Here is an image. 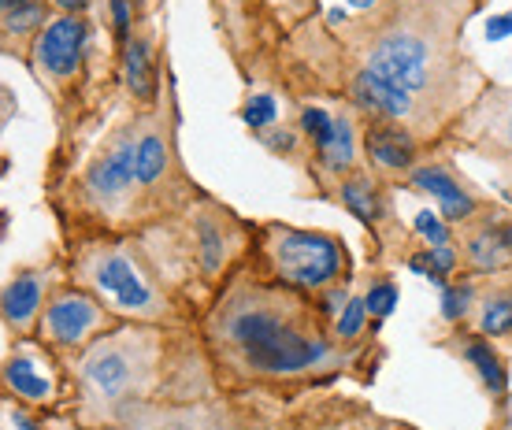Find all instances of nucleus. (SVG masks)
<instances>
[{"label":"nucleus","instance_id":"24","mask_svg":"<svg viewBox=\"0 0 512 430\" xmlns=\"http://www.w3.org/2000/svg\"><path fill=\"white\" fill-rule=\"evenodd\" d=\"M331 330L342 345L364 342V330H368V308H364V297H349V301L342 304V312L334 316Z\"/></svg>","mask_w":512,"mask_h":430},{"label":"nucleus","instance_id":"20","mask_svg":"<svg viewBox=\"0 0 512 430\" xmlns=\"http://www.w3.org/2000/svg\"><path fill=\"white\" fill-rule=\"evenodd\" d=\"M357 145H360L357 123H353L346 112H338L331 119L327 134L316 141V160H320V167L327 171V175L342 178L357 167Z\"/></svg>","mask_w":512,"mask_h":430},{"label":"nucleus","instance_id":"29","mask_svg":"<svg viewBox=\"0 0 512 430\" xmlns=\"http://www.w3.org/2000/svg\"><path fill=\"white\" fill-rule=\"evenodd\" d=\"M331 119H334V115L327 112V108L305 104V108H301V119H297V130H301V134H305V138L312 141V145H316V141H320L323 134H327V127H331Z\"/></svg>","mask_w":512,"mask_h":430},{"label":"nucleus","instance_id":"28","mask_svg":"<svg viewBox=\"0 0 512 430\" xmlns=\"http://www.w3.org/2000/svg\"><path fill=\"white\" fill-rule=\"evenodd\" d=\"M412 230H416L427 245H449V241H453V227H449L438 212H431V208L416 212V219H412Z\"/></svg>","mask_w":512,"mask_h":430},{"label":"nucleus","instance_id":"36","mask_svg":"<svg viewBox=\"0 0 512 430\" xmlns=\"http://www.w3.org/2000/svg\"><path fill=\"white\" fill-rule=\"evenodd\" d=\"M353 8H368V4H375V0H349Z\"/></svg>","mask_w":512,"mask_h":430},{"label":"nucleus","instance_id":"33","mask_svg":"<svg viewBox=\"0 0 512 430\" xmlns=\"http://www.w3.org/2000/svg\"><path fill=\"white\" fill-rule=\"evenodd\" d=\"M12 115V101H8V93H0V123Z\"/></svg>","mask_w":512,"mask_h":430},{"label":"nucleus","instance_id":"7","mask_svg":"<svg viewBox=\"0 0 512 430\" xmlns=\"http://www.w3.org/2000/svg\"><path fill=\"white\" fill-rule=\"evenodd\" d=\"M82 201L93 204L97 212H116L119 204H127L138 186V123H123V127L104 141L97 156H93L82 182H78Z\"/></svg>","mask_w":512,"mask_h":430},{"label":"nucleus","instance_id":"27","mask_svg":"<svg viewBox=\"0 0 512 430\" xmlns=\"http://www.w3.org/2000/svg\"><path fill=\"white\" fill-rule=\"evenodd\" d=\"M275 119H279V104H275V97H271V93H256V97H249V101L242 104V123H245V127L268 130Z\"/></svg>","mask_w":512,"mask_h":430},{"label":"nucleus","instance_id":"23","mask_svg":"<svg viewBox=\"0 0 512 430\" xmlns=\"http://www.w3.org/2000/svg\"><path fill=\"white\" fill-rule=\"evenodd\" d=\"M49 23V15H45V4L41 0H26L19 8L0 19V30L8 34V38H38V30Z\"/></svg>","mask_w":512,"mask_h":430},{"label":"nucleus","instance_id":"6","mask_svg":"<svg viewBox=\"0 0 512 430\" xmlns=\"http://www.w3.org/2000/svg\"><path fill=\"white\" fill-rule=\"evenodd\" d=\"M127 430H268L264 419L242 412L231 401L197 397V401H130L119 408Z\"/></svg>","mask_w":512,"mask_h":430},{"label":"nucleus","instance_id":"19","mask_svg":"<svg viewBox=\"0 0 512 430\" xmlns=\"http://www.w3.org/2000/svg\"><path fill=\"white\" fill-rule=\"evenodd\" d=\"M338 201L346 204L349 215H357L368 230H379L390 215V204H386L383 182L372 175V171H349V175L338 178Z\"/></svg>","mask_w":512,"mask_h":430},{"label":"nucleus","instance_id":"38","mask_svg":"<svg viewBox=\"0 0 512 430\" xmlns=\"http://www.w3.org/2000/svg\"><path fill=\"white\" fill-rule=\"evenodd\" d=\"M64 430H78V427H64Z\"/></svg>","mask_w":512,"mask_h":430},{"label":"nucleus","instance_id":"32","mask_svg":"<svg viewBox=\"0 0 512 430\" xmlns=\"http://www.w3.org/2000/svg\"><path fill=\"white\" fill-rule=\"evenodd\" d=\"M60 12H71V15H82V8H90V0H52Z\"/></svg>","mask_w":512,"mask_h":430},{"label":"nucleus","instance_id":"12","mask_svg":"<svg viewBox=\"0 0 512 430\" xmlns=\"http://www.w3.org/2000/svg\"><path fill=\"white\" fill-rule=\"evenodd\" d=\"M52 290H56L52 286V267L45 264L19 267V271H12V279L0 286V323L15 342L34 338L41 308H45Z\"/></svg>","mask_w":512,"mask_h":430},{"label":"nucleus","instance_id":"30","mask_svg":"<svg viewBox=\"0 0 512 430\" xmlns=\"http://www.w3.org/2000/svg\"><path fill=\"white\" fill-rule=\"evenodd\" d=\"M108 12H112V34H116V45L123 49V45L134 38V26L130 23H134V12H138V8H134V0H112Z\"/></svg>","mask_w":512,"mask_h":430},{"label":"nucleus","instance_id":"39","mask_svg":"<svg viewBox=\"0 0 512 430\" xmlns=\"http://www.w3.org/2000/svg\"><path fill=\"white\" fill-rule=\"evenodd\" d=\"M134 4H138V0H134Z\"/></svg>","mask_w":512,"mask_h":430},{"label":"nucleus","instance_id":"15","mask_svg":"<svg viewBox=\"0 0 512 430\" xmlns=\"http://www.w3.org/2000/svg\"><path fill=\"white\" fill-rule=\"evenodd\" d=\"M360 156L375 178H405L420 164V134L405 123L372 119L360 134Z\"/></svg>","mask_w":512,"mask_h":430},{"label":"nucleus","instance_id":"3","mask_svg":"<svg viewBox=\"0 0 512 430\" xmlns=\"http://www.w3.org/2000/svg\"><path fill=\"white\" fill-rule=\"evenodd\" d=\"M256 264L264 279L305 297H320L353 282V256L331 230H301L286 223H264L256 230Z\"/></svg>","mask_w":512,"mask_h":430},{"label":"nucleus","instance_id":"25","mask_svg":"<svg viewBox=\"0 0 512 430\" xmlns=\"http://www.w3.org/2000/svg\"><path fill=\"white\" fill-rule=\"evenodd\" d=\"M475 304V275L472 279H453L449 286H442V319L446 323H464L472 316Z\"/></svg>","mask_w":512,"mask_h":430},{"label":"nucleus","instance_id":"4","mask_svg":"<svg viewBox=\"0 0 512 430\" xmlns=\"http://www.w3.org/2000/svg\"><path fill=\"white\" fill-rule=\"evenodd\" d=\"M364 71L379 75L390 86L412 93L423 104V97L438 86V75L446 71L442 67V52L431 41L427 30L416 26H390L379 38L368 45L364 52Z\"/></svg>","mask_w":512,"mask_h":430},{"label":"nucleus","instance_id":"8","mask_svg":"<svg viewBox=\"0 0 512 430\" xmlns=\"http://www.w3.org/2000/svg\"><path fill=\"white\" fill-rule=\"evenodd\" d=\"M86 52H90V23L82 15L60 12L38 30L30 45V67L45 86L60 89L78 78Z\"/></svg>","mask_w":512,"mask_h":430},{"label":"nucleus","instance_id":"13","mask_svg":"<svg viewBox=\"0 0 512 430\" xmlns=\"http://www.w3.org/2000/svg\"><path fill=\"white\" fill-rule=\"evenodd\" d=\"M405 186L416 193H431L438 204V215L446 219L449 227H461V223L475 219V215L487 208V201L475 190H468V182L446 160H420L405 175Z\"/></svg>","mask_w":512,"mask_h":430},{"label":"nucleus","instance_id":"11","mask_svg":"<svg viewBox=\"0 0 512 430\" xmlns=\"http://www.w3.org/2000/svg\"><path fill=\"white\" fill-rule=\"evenodd\" d=\"M457 356L461 364H468V371L475 375V382L483 386L490 408H494V423L490 430H512V393H509V364L498 353V345L475 334V330H461L457 334Z\"/></svg>","mask_w":512,"mask_h":430},{"label":"nucleus","instance_id":"31","mask_svg":"<svg viewBox=\"0 0 512 430\" xmlns=\"http://www.w3.org/2000/svg\"><path fill=\"white\" fill-rule=\"evenodd\" d=\"M487 38L490 41L512 38V19H509V15H494V19H487Z\"/></svg>","mask_w":512,"mask_h":430},{"label":"nucleus","instance_id":"34","mask_svg":"<svg viewBox=\"0 0 512 430\" xmlns=\"http://www.w3.org/2000/svg\"><path fill=\"white\" fill-rule=\"evenodd\" d=\"M19 4H26V0H0V19L12 12V8H19Z\"/></svg>","mask_w":512,"mask_h":430},{"label":"nucleus","instance_id":"9","mask_svg":"<svg viewBox=\"0 0 512 430\" xmlns=\"http://www.w3.org/2000/svg\"><path fill=\"white\" fill-rule=\"evenodd\" d=\"M52 364H56L52 349H45L38 338H23L0 364V390L26 408H49L60 397Z\"/></svg>","mask_w":512,"mask_h":430},{"label":"nucleus","instance_id":"18","mask_svg":"<svg viewBox=\"0 0 512 430\" xmlns=\"http://www.w3.org/2000/svg\"><path fill=\"white\" fill-rule=\"evenodd\" d=\"M394 419L379 416L368 405H353V401H331V405L301 408L282 430H390Z\"/></svg>","mask_w":512,"mask_h":430},{"label":"nucleus","instance_id":"22","mask_svg":"<svg viewBox=\"0 0 512 430\" xmlns=\"http://www.w3.org/2000/svg\"><path fill=\"white\" fill-rule=\"evenodd\" d=\"M171 167V145L160 127H141L138 130V186L141 193H153L167 178Z\"/></svg>","mask_w":512,"mask_h":430},{"label":"nucleus","instance_id":"16","mask_svg":"<svg viewBox=\"0 0 512 430\" xmlns=\"http://www.w3.org/2000/svg\"><path fill=\"white\" fill-rule=\"evenodd\" d=\"M349 101L364 115H372V119H390V123H405V127H412L423 112V104L416 101L412 93L390 86V82H383L379 75L364 71V67H360L357 75H353V82H349Z\"/></svg>","mask_w":512,"mask_h":430},{"label":"nucleus","instance_id":"10","mask_svg":"<svg viewBox=\"0 0 512 430\" xmlns=\"http://www.w3.org/2000/svg\"><path fill=\"white\" fill-rule=\"evenodd\" d=\"M453 245L461 249V260L472 275L512 271V215L487 204L475 219L453 227Z\"/></svg>","mask_w":512,"mask_h":430},{"label":"nucleus","instance_id":"1","mask_svg":"<svg viewBox=\"0 0 512 430\" xmlns=\"http://www.w3.org/2000/svg\"><path fill=\"white\" fill-rule=\"evenodd\" d=\"M208 364L223 390H297L327 386L357 371L360 345L334 338L331 319L312 297L286 290L256 271H234L201 323Z\"/></svg>","mask_w":512,"mask_h":430},{"label":"nucleus","instance_id":"26","mask_svg":"<svg viewBox=\"0 0 512 430\" xmlns=\"http://www.w3.org/2000/svg\"><path fill=\"white\" fill-rule=\"evenodd\" d=\"M397 301H401V290H397V282L390 279V275H379V279L368 286V293H364V308H368V319H372L375 327H379V323H383V319L397 308Z\"/></svg>","mask_w":512,"mask_h":430},{"label":"nucleus","instance_id":"17","mask_svg":"<svg viewBox=\"0 0 512 430\" xmlns=\"http://www.w3.org/2000/svg\"><path fill=\"white\" fill-rule=\"evenodd\" d=\"M472 323L475 334H483L490 342L498 338H512V275H475V304L472 316L464 319Z\"/></svg>","mask_w":512,"mask_h":430},{"label":"nucleus","instance_id":"40","mask_svg":"<svg viewBox=\"0 0 512 430\" xmlns=\"http://www.w3.org/2000/svg\"><path fill=\"white\" fill-rule=\"evenodd\" d=\"M509 19H512V15H509Z\"/></svg>","mask_w":512,"mask_h":430},{"label":"nucleus","instance_id":"37","mask_svg":"<svg viewBox=\"0 0 512 430\" xmlns=\"http://www.w3.org/2000/svg\"><path fill=\"white\" fill-rule=\"evenodd\" d=\"M390 430H420V427H412V423H394Z\"/></svg>","mask_w":512,"mask_h":430},{"label":"nucleus","instance_id":"2","mask_svg":"<svg viewBox=\"0 0 512 430\" xmlns=\"http://www.w3.org/2000/svg\"><path fill=\"white\" fill-rule=\"evenodd\" d=\"M71 282L93 293L119 323L171 327L182 319L164 279L138 241H86L71 256Z\"/></svg>","mask_w":512,"mask_h":430},{"label":"nucleus","instance_id":"14","mask_svg":"<svg viewBox=\"0 0 512 430\" xmlns=\"http://www.w3.org/2000/svg\"><path fill=\"white\" fill-rule=\"evenodd\" d=\"M461 141L479 156L512 167V89H494L464 115Z\"/></svg>","mask_w":512,"mask_h":430},{"label":"nucleus","instance_id":"35","mask_svg":"<svg viewBox=\"0 0 512 430\" xmlns=\"http://www.w3.org/2000/svg\"><path fill=\"white\" fill-rule=\"evenodd\" d=\"M90 430H127L123 423H108V427H90Z\"/></svg>","mask_w":512,"mask_h":430},{"label":"nucleus","instance_id":"5","mask_svg":"<svg viewBox=\"0 0 512 430\" xmlns=\"http://www.w3.org/2000/svg\"><path fill=\"white\" fill-rule=\"evenodd\" d=\"M112 327H119V319L104 308L93 293H86L82 286L67 282V286H56L49 293V301L41 308L38 319V338L45 349H52L56 356H75L82 353L93 338L108 334Z\"/></svg>","mask_w":512,"mask_h":430},{"label":"nucleus","instance_id":"21","mask_svg":"<svg viewBox=\"0 0 512 430\" xmlns=\"http://www.w3.org/2000/svg\"><path fill=\"white\" fill-rule=\"evenodd\" d=\"M156 82H160V71H156L153 60V41L145 34H134V38L123 45V86L138 104H156Z\"/></svg>","mask_w":512,"mask_h":430}]
</instances>
